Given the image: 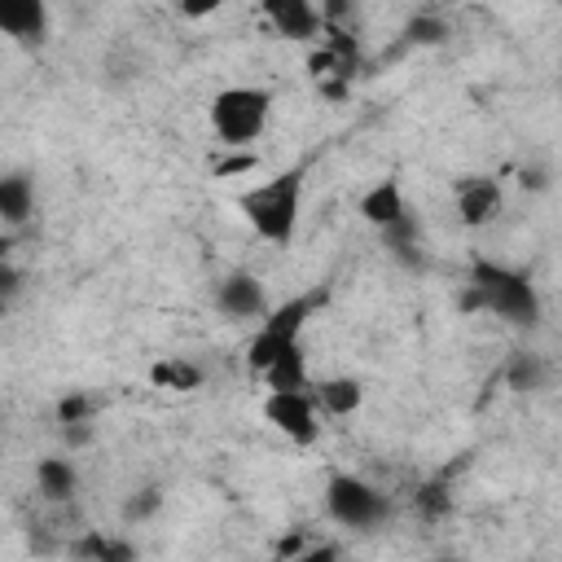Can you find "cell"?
<instances>
[{
  "label": "cell",
  "mask_w": 562,
  "mask_h": 562,
  "mask_svg": "<svg viewBox=\"0 0 562 562\" xmlns=\"http://www.w3.org/2000/svg\"><path fill=\"white\" fill-rule=\"evenodd\" d=\"M237 206L268 246H290L299 233V215H303V167H285L268 176L263 184H250L237 198Z\"/></svg>",
  "instance_id": "cell-1"
},
{
  "label": "cell",
  "mask_w": 562,
  "mask_h": 562,
  "mask_svg": "<svg viewBox=\"0 0 562 562\" xmlns=\"http://www.w3.org/2000/svg\"><path fill=\"white\" fill-rule=\"evenodd\" d=\"M465 307H483V312H492L509 325H522V329H531L540 321V294L527 281V272H518L509 263H496V259H474L470 263Z\"/></svg>",
  "instance_id": "cell-2"
},
{
  "label": "cell",
  "mask_w": 562,
  "mask_h": 562,
  "mask_svg": "<svg viewBox=\"0 0 562 562\" xmlns=\"http://www.w3.org/2000/svg\"><path fill=\"white\" fill-rule=\"evenodd\" d=\"M272 114V92L255 83H233L211 97V132L224 149H250Z\"/></svg>",
  "instance_id": "cell-3"
},
{
  "label": "cell",
  "mask_w": 562,
  "mask_h": 562,
  "mask_svg": "<svg viewBox=\"0 0 562 562\" xmlns=\"http://www.w3.org/2000/svg\"><path fill=\"white\" fill-rule=\"evenodd\" d=\"M312 312H316V294H299V299H285L281 307H272V312L259 321V329L250 334L246 364H250L255 373H263L281 351L299 347V334H303V325H307Z\"/></svg>",
  "instance_id": "cell-4"
},
{
  "label": "cell",
  "mask_w": 562,
  "mask_h": 562,
  "mask_svg": "<svg viewBox=\"0 0 562 562\" xmlns=\"http://www.w3.org/2000/svg\"><path fill=\"white\" fill-rule=\"evenodd\" d=\"M325 509L334 522H342L351 531H369L391 514V501H386V492H378L373 483H364L356 474H334L325 487Z\"/></svg>",
  "instance_id": "cell-5"
},
{
  "label": "cell",
  "mask_w": 562,
  "mask_h": 562,
  "mask_svg": "<svg viewBox=\"0 0 562 562\" xmlns=\"http://www.w3.org/2000/svg\"><path fill=\"white\" fill-rule=\"evenodd\" d=\"M263 417L272 430H281L290 443H316L321 439V422H316V400L307 395H268L263 400Z\"/></svg>",
  "instance_id": "cell-6"
},
{
  "label": "cell",
  "mask_w": 562,
  "mask_h": 562,
  "mask_svg": "<svg viewBox=\"0 0 562 562\" xmlns=\"http://www.w3.org/2000/svg\"><path fill=\"white\" fill-rule=\"evenodd\" d=\"M215 303L224 316L233 321H263L272 307H268V294H263V281L255 272H228L220 285H215Z\"/></svg>",
  "instance_id": "cell-7"
},
{
  "label": "cell",
  "mask_w": 562,
  "mask_h": 562,
  "mask_svg": "<svg viewBox=\"0 0 562 562\" xmlns=\"http://www.w3.org/2000/svg\"><path fill=\"white\" fill-rule=\"evenodd\" d=\"M501 206H505V193H501V184L492 176H465L457 184V215H461V224L483 228V224H492L501 215Z\"/></svg>",
  "instance_id": "cell-8"
},
{
  "label": "cell",
  "mask_w": 562,
  "mask_h": 562,
  "mask_svg": "<svg viewBox=\"0 0 562 562\" xmlns=\"http://www.w3.org/2000/svg\"><path fill=\"white\" fill-rule=\"evenodd\" d=\"M263 13H268V22H272L285 40H316V35H325V18H321V9L307 4V0H268Z\"/></svg>",
  "instance_id": "cell-9"
},
{
  "label": "cell",
  "mask_w": 562,
  "mask_h": 562,
  "mask_svg": "<svg viewBox=\"0 0 562 562\" xmlns=\"http://www.w3.org/2000/svg\"><path fill=\"white\" fill-rule=\"evenodd\" d=\"M0 31L18 44H44L48 35V9L40 0H4L0 4Z\"/></svg>",
  "instance_id": "cell-10"
},
{
  "label": "cell",
  "mask_w": 562,
  "mask_h": 562,
  "mask_svg": "<svg viewBox=\"0 0 562 562\" xmlns=\"http://www.w3.org/2000/svg\"><path fill=\"white\" fill-rule=\"evenodd\" d=\"M259 378H263L268 395H307V391H312V373H307L303 342H299V347H290V351H281V356H277Z\"/></svg>",
  "instance_id": "cell-11"
},
{
  "label": "cell",
  "mask_w": 562,
  "mask_h": 562,
  "mask_svg": "<svg viewBox=\"0 0 562 562\" xmlns=\"http://www.w3.org/2000/svg\"><path fill=\"white\" fill-rule=\"evenodd\" d=\"M360 215L382 233V228H391V224H400L404 215H408V202H404V189H400V180H378V184H369L364 189V198H360Z\"/></svg>",
  "instance_id": "cell-12"
},
{
  "label": "cell",
  "mask_w": 562,
  "mask_h": 562,
  "mask_svg": "<svg viewBox=\"0 0 562 562\" xmlns=\"http://www.w3.org/2000/svg\"><path fill=\"white\" fill-rule=\"evenodd\" d=\"M312 400L329 417H351L364 404V386L351 373H329V378H316L312 382Z\"/></svg>",
  "instance_id": "cell-13"
},
{
  "label": "cell",
  "mask_w": 562,
  "mask_h": 562,
  "mask_svg": "<svg viewBox=\"0 0 562 562\" xmlns=\"http://www.w3.org/2000/svg\"><path fill=\"white\" fill-rule=\"evenodd\" d=\"M35 492L48 501V505H66L75 501L79 492V470L70 457H40L35 461Z\"/></svg>",
  "instance_id": "cell-14"
},
{
  "label": "cell",
  "mask_w": 562,
  "mask_h": 562,
  "mask_svg": "<svg viewBox=\"0 0 562 562\" xmlns=\"http://www.w3.org/2000/svg\"><path fill=\"white\" fill-rule=\"evenodd\" d=\"M31 215H35V184H31V176L9 171L0 180V220L9 228H22Z\"/></svg>",
  "instance_id": "cell-15"
},
{
  "label": "cell",
  "mask_w": 562,
  "mask_h": 562,
  "mask_svg": "<svg viewBox=\"0 0 562 562\" xmlns=\"http://www.w3.org/2000/svg\"><path fill=\"white\" fill-rule=\"evenodd\" d=\"M149 382L162 386V391H198L202 386V369L193 360H180V356H167L149 369Z\"/></svg>",
  "instance_id": "cell-16"
},
{
  "label": "cell",
  "mask_w": 562,
  "mask_h": 562,
  "mask_svg": "<svg viewBox=\"0 0 562 562\" xmlns=\"http://www.w3.org/2000/svg\"><path fill=\"white\" fill-rule=\"evenodd\" d=\"M75 553L88 558V562H136V549L127 540H119V536H105V531H88L75 544Z\"/></svg>",
  "instance_id": "cell-17"
},
{
  "label": "cell",
  "mask_w": 562,
  "mask_h": 562,
  "mask_svg": "<svg viewBox=\"0 0 562 562\" xmlns=\"http://www.w3.org/2000/svg\"><path fill=\"white\" fill-rule=\"evenodd\" d=\"M505 386L514 391H540L544 386V360L536 351H514L505 364Z\"/></svg>",
  "instance_id": "cell-18"
},
{
  "label": "cell",
  "mask_w": 562,
  "mask_h": 562,
  "mask_svg": "<svg viewBox=\"0 0 562 562\" xmlns=\"http://www.w3.org/2000/svg\"><path fill=\"white\" fill-rule=\"evenodd\" d=\"M382 241H386V250H391L400 263H408V268L422 263V250H417V220H413V215H404L400 224L382 228Z\"/></svg>",
  "instance_id": "cell-19"
},
{
  "label": "cell",
  "mask_w": 562,
  "mask_h": 562,
  "mask_svg": "<svg viewBox=\"0 0 562 562\" xmlns=\"http://www.w3.org/2000/svg\"><path fill=\"white\" fill-rule=\"evenodd\" d=\"M404 35H408L413 44H439V40L448 35V26H443V18H435V13H417V18H408Z\"/></svg>",
  "instance_id": "cell-20"
},
{
  "label": "cell",
  "mask_w": 562,
  "mask_h": 562,
  "mask_svg": "<svg viewBox=\"0 0 562 562\" xmlns=\"http://www.w3.org/2000/svg\"><path fill=\"white\" fill-rule=\"evenodd\" d=\"M75 422H92V400L83 391H70L57 400V426H75Z\"/></svg>",
  "instance_id": "cell-21"
},
{
  "label": "cell",
  "mask_w": 562,
  "mask_h": 562,
  "mask_svg": "<svg viewBox=\"0 0 562 562\" xmlns=\"http://www.w3.org/2000/svg\"><path fill=\"white\" fill-rule=\"evenodd\" d=\"M255 167H259V158H255L250 149H233L228 158H215V162H211V176L233 180V176H246V171H255Z\"/></svg>",
  "instance_id": "cell-22"
},
{
  "label": "cell",
  "mask_w": 562,
  "mask_h": 562,
  "mask_svg": "<svg viewBox=\"0 0 562 562\" xmlns=\"http://www.w3.org/2000/svg\"><path fill=\"white\" fill-rule=\"evenodd\" d=\"M158 505H162V492H158V487H145V492H136V496L123 505V518H127V522H145Z\"/></svg>",
  "instance_id": "cell-23"
},
{
  "label": "cell",
  "mask_w": 562,
  "mask_h": 562,
  "mask_svg": "<svg viewBox=\"0 0 562 562\" xmlns=\"http://www.w3.org/2000/svg\"><path fill=\"white\" fill-rule=\"evenodd\" d=\"M417 509H422L426 518L448 514V492H443V483H426V487L417 492Z\"/></svg>",
  "instance_id": "cell-24"
},
{
  "label": "cell",
  "mask_w": 562,
  "mask_h": 562,
  "mask_svg": "<svg viewBox=\"0 0 562 562\" xmlns=\"http://www.w3.org/2000/svg\"><path fill=\"white\" fill-rule=\"evenodd\" d=\"M290 562H338V544H329V540H307Z\"/></svg>",
  "instance_id": "cell-25"
},
{
  "label": "cell",
  "mask_w": 562,
  "mask_h": 562,
  "mask_svg": "<svg viewBox=\"0 0 562 562\" xmlns=\"http://www.w3.org/2000/svg\"><path fill=\"white\" fill-rule=\"evenodd\" d=\"M18 285H22V277H18V268H13L9 259H4V263H0V294H4V303H13Z\"/></svg>",
  "instance_id": "cell-26"
},
{
  "label": "cell",
  "mask_w": 562,
  "mask_h": 562,
  "mask_svg": "<svg viewBox=\"0 0 562 562\" xmlns=\"http://www.w3.org/2000/svg\"><path fill=\"white\" fill-rule=\"evenodd\" d=\"M61 435H66V443H70V448H83V443L92 439V422H75V426H61Z\"/></svg>",
  "instance_id": "cell-27"
},
{
  "label": "cell",
  "mask_w": 562,
  "mask_h": 562,
  "mask_svg": "<svg viewBox=\"0 0 562 562\" xmlns=\"http://www.w3.org/2000/svg\"><path fill=\"white\" fill-rule=\"evenodd\" d=\"M518 184H522V189H544L549 176H544L540 167H522V171H518Z\"/></svg>",
  "instance_id": "cell-28"
},
{
  "label": "cell",
  "mask_w": 562,
  "mask_h": 562,
  "mask_svg": "<svg viewBox=\"0 0 562 562\" xmlns=\"http://www.w3.org/2000/svg\"><path fill=\"white\" fill-rule=\"evenodd\" d=\"M439 562H461V558H439Z\"/></svg>",
  "instance_id": "cell-29"
}]
</instances>
